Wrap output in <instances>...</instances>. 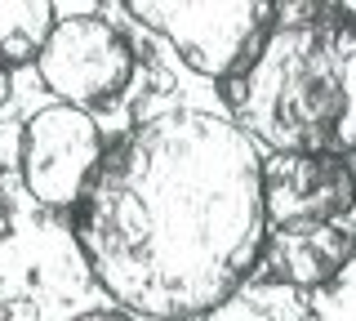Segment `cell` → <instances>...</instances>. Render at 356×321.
<instances>
[{
  "mask_svg": "<svg viewBox=\"0 0 356 321\" xmlns=\"http://www.w3.org/2000/svg\"><path fill=\"white\" fill-rule=\"evenodd\" d=\"M72 321H138V317L120 313V308H94V313H81V317H72Z\"/></svg>",
  "mask_w": 356,
  "mask_h": 321,
  "instance_id": "8fae6325",
  "label": "cell"
},
{
  "mask_svg": "<svg viewBox=\"0 0 356 321\" xmlns=\"http://www.w3.org/2000/svg\"><path fill=\"white\" fill-rule=\"evenodd\" d=\"M22 187L49 210H76L85 187L94 183L98 165L107 157V139L89 112L67 103H49L22 116Z\"/></svg>",
  "mask_w": 356,
  "mask_h": 321,
  "instance_id": "5b68a950",
  "label": "cell"
},
{
  "mask_svg": "<svg viewBox=\"0 0 356 321\" xmlns=\"http://www.w3.org/2000/svg\"><path fill=\"white\" fill-rule=\"evenodd\" d=\"M36 76L58 103L81 107V112L94 116V107L116 103L129 90L134 45L103 14L58 18L36 58Z\"/></svg>",
  "mask_w": 356,
  "mask_h": 321,
  "instance_id": "277c9868",
  "label": "cell"
},
{
  "mask_svg": "<svg viewBox=\"0 0 356 321\" xmlns=\"http://www.w3.org/2000/svg\"><path fill=\"white\" fill-rule=\"evenodd\" d=\"M22 139H27V125L14 116H0V174L22 165Z\"/></svg>",
  "mask_w": 356,
  "mask_h": 321,
  "instance_id": "9c48e42d",
  "label": "cell"
},
{
  "mask_svg": "<svg viewBox=\"0 0 356 321\" xmlns=\"http://www.w3.org/2000/svg\"><path fill=\"white\" fill-rule=\"evenodd\" d=\"M94 281L120 313L196 321L263 259V157L218 112L174 107L107 148L72 210Z\"/></svg>",
  "mask_w": 356,
  "mask_h": 321,
  "instance_id": "6da1fadb",
  "label": "cell"
},
{
  "mask_svg": "<svg viewBox=\"0 0 356 321\" xmlns=\"http://www.w3.org/2000/svg\"><path fill=\"white\" fill-rule=\"evenodd\" d=\"M352 237H356V232H352Z\"/></svg>",
  "mask_w": 356,
  "mask_h": 321,
  "instance_id": "4fadbf2b",
  "label": "cell"
},
{
  "mask_svg": "<svg viewBox=\"0 0 356 321\" xmlns=\"http://www.w3.org/2000/svg\"><path fill=\"white\" fill-rule=\"evenodd\" d=\"M0 98H5V90H0Z\"/></svg>",
  "mask_w": 356,
  "mask_h": 321,
  "instance_id": "7c38bea8",
  "label": "cell"
},
{
  "mask_svg": "<svg viewBox=\"0 0 356 321\" xmlns=\"http://www.w3.org/2000/svg\"><path fill=\"white\" fill-rule=\"evenodd\" d=\"M356 210V170L343 157H272L263 161L267 228L339 224Z\"/></svg>",
  "mask_w": 356,
  "mask_h": 321,
  "instance_id": "8992f818",
  "label": "cell"
},
{
  "mask_svg": "<svg viewBox=\"0 0 356 321\" xmlns=\"http://www.w3.org/2000/svg\"><path fill=\"white\" fill-rule=\"evenodd\" d=\"M227 120L272 157H356V18L307 5L276 18L250 63L222 81Z\"/></svg>",
  "mask_w": 356,
  "mask_h": 321,
  "instance_id": "7a4b0ae2",
  "label": "cell"
},
{
  "mask_svg": "<svg viewBox=\"0 0 356 321\" xmlns=\"http://www.w3.org/2000/svg\"><path fill=\"white\" fill-rule=\"evenodd\" d=\"M54 23L49 0H0V68L36 63Z\"/></svg>",
  "mask_w": 356,
  "mask_h": 321,
  "instance_id": "ba28073f",
  "label": "cell"
},
{
  "mask_svg": "<svg viewBox=\"0 0 356 321\" xmlns=\"http://www.w3.org/2000/svg\"><path fill=\"white\" fill-rule=\"evenodd\" d=\"M356 254V237L343 224H289V228H267L263 259L281 281L298 290H316L334 281Z\"/></svg>",
  "mask_w": 356,
  "mask_h": 321,
  "instance_id": "52a82bcc",
  "label": "cell"
},
{
  "mask_svg": "<svg viewBox=\"0 0 356 321\" xmlns=\"http://www.w3.org/2000/svg\"><path fill=\"white\" fill-rule=\"evenodd\" d=\"M0 321H40V308L31 304V299H22V295L0 299Z\"/></svg>",
  "mask_w": 356,
  "mask_h": 321,
  "instance_id": "30bf717a",
  "label": "cell"
},
{
  "mask_svg": "<svg viewBox=\"0 0 356 321\" xmlns=\"http://www.w3.org/2000/svg\"><path fill=\"white\" fill-rule=\"evenodd\" d=\"M125 14L170 40L183 68L218 85L250 63L276 23V5L263 0H129Z\"/></svg>",
  "mask_w": 356,
  "mask_h": 321,
  "instance_id": "3957f363",
  "label": "cell"
}]
</instances>
